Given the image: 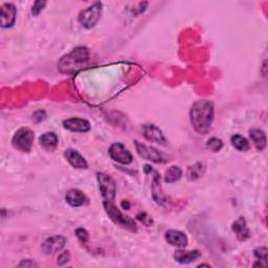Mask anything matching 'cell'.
<instances>
[{
  "label": "cell",
  "mask_w": 268,
  "mask_h": 268,
  "mask_svg": "<svg viewBox=\"0 0 268 268\" xmlns=\"http://www.w3.org/2000/svg\"><path fill=\"white\" fill-rule=\"evenodd\" d=\"M190 119L196 132L200 134L208 133L214 121V104L207 100L197 101L192 106Z\"/></svg>",
  "instance_id": "1"
},
{
  "label": "cell",
  "mask_w": 268,
  "mask_h": 268,
  "mask_svg": "<svg viewBox=\"0 0 268 268\" xmlns=\"http://www.w3.org/2000/svg\"><path fill=\"white\" fill-rule=\"evenodd\" d=\"M104 209L109 218L120 227L127 229L130 232H136V224L132 218L126 216L119 209L114 206V202H104Z\"/></svg>",
  "instance_id": "2"
},
{
  "label": "cell",
  "mask_w": 268,
  "mask_h": 268,
  "mask_svg": "<svg viewBox=\"0 0 268 268\" xmlns=\"http://www.w3.org/2000/svg\"><path fill=\"white\" fill-rule=\"evenodd\" d=\"M102 10H103L102 2H94L90 6L81 10L78 17L80 24L85 28L94 27L101 19Z\"/></svg>",
  "instance_id": "3"
},
{
  "label": "cell",
  "mask_w": 268,
  "mask_h": 268,
  "mask_svg": "<svg viewBox=\"0 0 268 268\" xmlns=\"http://www.w3.org/2000/svg\"><path fill=\"white\" fill-rule=\"evenodd\" d=\"M66 59H62L60 62V68H65L64 71H71L82 68L81 65L88 61V51L86 48L81 47L73 49L72 52L66 56Z\"/></svg>",
  "instance_id": "4"
},
{
  "label": "cell",
  "mask_w": 268,
  "mask_h": 268,
  "mask_svg": "<svg viewBox=\"0 0 268 268\" xmlns=\"http://www.w3.org/2000/svg\"><path fill=\"white\" fill-rule=\"evenodd\" d=\"M35 133L29 128H20L13 136L12 144L21 152H29L33 147Z\"/></svg>",
  "instance_id": "5"
},
{
  "label": "cell",
  "mask_w": 268,
  "mask_h": 268,
  "mask_svg": "<svg viewBox=\"0 0 268 268\" xmlns=\"http://www.w3.org/2000/svg\"><path fill=\"white\" fill-rule=\"evenodd\" d=\"M99 188L104 202H114L116 196V184L112 177L104 173L96 174Z\"/></svg>",
  "instance_id": "6"
},
{
  "label": "cell",
  "mask_w": 268,
  "mask_h": 268,
  "mask_svg": "<svg viewBox=\"0 0 268 268\" xmlns=\"http://www.w3.org/2000/svg\"><path fill=\"white\" fill-rule=\"evenodd\" d=\"M134 144H135V148H136V151H137L138 155L145 158L146 160H150V162H153L156 164L166 163L167 160H169L162 152H159L157 149H155L153 147L147 146V145L139 143L137 141H135Z\"/></svg>",
  "instance_id": "7"
},
{
  "label": "cell",
  "mask_w": 268,
  "mask_h": 268,
  "mask_svg": "<svg viewBox=\"0 0 268 268\" xmlns=\"http://www.w3.org/2000/svg\"><path fill=\"white\" fill-rule=\"evenodd\" d=\"M109 155L114 162L122 165H129L132 163L133 156L122 143H114L109 148Z\"/></svg>",
  "instance_id": "8"
},
{
  "label": "cell",
  "mask_w": 268,
  "mask_h": 268,
  "mask_svg": "<svg viewBox=\"0 0 268 268\" xmlns=\"http://www.w3.org/2000/svg\"><path fill=\"white\" fill-rule=\"evenodd\" d=\"M66 244V239L62 236H51L41 245V250L45 255L51 256L63 250Z\"/></svg>",
  "instance_id": "9"
},
{
  "label": "cell",
  "mask_w": 268,
  "mask_h": 268,
  "mask_svg": "<svg viewBox=\"0 0 268 268\" xmlns=\"http://www.w3.org/2000/svg\"><path fill=\"white\" fill-rule=\"evenodd\" d=\"M63 127L72 132L85 133L90 130L91 125L87 120L80 119V117H71V119L63 121Z\"/></svg>",
  "instance_id": "10"
},
{
  "label": "cell",
  "mask_w": 268,
  "mask_h": 268,
  "mask_svg": "<svg viewBox=\"0 0 268 268\" xmlns=\"http://www.w3.org/2000/svg\"><path fill=\"white\" fill-rule=\"evenodd\" d=\"M142 130H143V134H144L145 138L148 139L149 142L162 144V145H165L167 143V139H166L164 133L155 125H152V124L144 125L142 128Z\"/></svg>",
  "instance_id": "11"
},
{
  "label": "cell",
  "mask_w": 268,
  "mask_h": 268,
  "mask_svg": "<svg viewBox=\"0 0 268 268\" xmlns=\"http://www.w3.org/2000/svg\"><path fill=\"white\" fill-rule=\"evenodd\" d=\"M165 238L167 240V242L175 246V248H180L184 249L188 245V237L185 233H182L180 231H175V230H169L168 232H166Z\"/></svg>",
  "instance_id": "12"
},
{
  "label": "cell",
  "mask_w": 268,
  "mask_h": 268,
  "mask_svg": "<svg viewBox=\"0 0 268 268\" xmlns=\"http://www.w3.org/2000/svg\"><path fill=\"white\" fill-rule=\"evenodd\" d=\"M17 9L14 4L5 3L1 6V26L3 28L13 26L16 20Z\"/></svg>",
  "instance_id": "13"
},
{
  "label": "cell",
  "mask_w": 268,
  "mask_h": 268,
  "mask_svg": "<svg viewBox=\"0 0 268 268\" xmlns=\"http://www.w3.org/2000/svg\"><path fill=\"white\" fill-rule=\"evenodd\" d=\"M64 156L67 159V162L76 169H87L88 168V164L86 162V159H85L78 151L73 149H67L65 150V152H64Z\"/></svg>",
  "instance_id": "14"
},
{
  "label": "cell",
  "mask_w": 268,
  "mask_h": 268,
  "mask_svg": "<svg viewBox=\"0 0 268 268\" xmlns=\"http://www.w3.org/2000/svg\"><path fill=\"white\" fill-rule=\"evenodd\" d=\"M65 200L69 206L73 208H79L83 207L87 202V197L82 191L78 189H71L66 193Z\"/></svg>",
  "instance_id": "15"
},
{
  "label": "cell",
  "mask_w": 268,
  "mask_h": 268,
  "mask_svg": "<svg viewBox=\"0 0 268 268\" xmlns=\"http://www.w3.org/2000/svg\"><path fill=\"white\" fill-rule=\"evenodd\" d=\"M232 230L235 233V235L237 236L238 240L240 241L248 240L251 236V232L248 228V225H246V221L243 217H240L233 223Z\"/></svg>",
  "instance_id": "16"
},
{
  "label": "cell",
  "mask_w": 268,
  "mask_h": 268,
  "mask_svg": "<svg viewBox=\"0 0 268 268\" xmlns=\"http://www.w3.org/2000/svg\"><path fill=\"white\" fill-rule=\"evenodd\" d=\"M201 257V253L195 251H176L174 254V259L180 264H190L196 261Z\"/></svg>",
  "instance_id": "17"
},
{
  "label": "cell",
  "mask_w": 268,
  "mask_h": 268,
  "mask_svg": "<svg viewBox=\"0 0 268 268\" xmlns=\"http://www.w3.org/2000/svg\"><path fill=\"white\" fill-rule=\"evenodd\" d=\"M39 143L41 147L47 150V151H53L58 147L59 138L56 133L46 132L39 137Z\"/></svg>",
  "instance_id": "18"
},
{
  "label": "cell",
  "mask_w": 268,
  "mask_h": 268,
  "mask_svg": "<svg viewBox=\"0 0 268 268\" xmlns=\"http://www.w3.org/2000/svg\"><path fill=\"white\" fill-rule=\"evenodd\" d=\"M250 136L258 151H262L266 148V134L261 129H252Z\"/></svg>",
  "instance_id": "19"
},
{
  "label": "cell",
  "mask_w": 268,
  "mask_h": 268,
  "mask_svg": "<svg viewBox=\"0 0 268 268\" xmlns=\"http://www.w3.org/2000/svg\"><path fill=\"white\" fill-rule=\"evenodd\" d=\"M231 142H232L233 147L235 149H237L238 151L245 152V151H248V150L250 149L249 141L244 136H242L240 134L233 135L232 138H231Z\"/></svg>",
  "instance_id": "20"
},
{
  "label": "cell",
  "mask_w": 268,
  "mask_h": 268,
  "mask_svg": "<svg viewBox=\"0 0 268 268\" xmlns=\"http://www.w3.org/2000/svg\"><path fill=\"white\" fill-rule=\"evenodd\" d=\"M181 175H182L181 169L177 166H172L166 171L165 181L167 184H173V182H176L181 178Z\"/></svg>",
  "instance_id": "21"
},
{
  "label": "cell",
  "mask_w": 268,
  "mask_h": 268,
  "mask_svg": "<svg viewBox=\"0 0 268 268\" xmlns=\"http://www.w3.org/2000/svg\"><path fill=\"white\" fill-rule=\"evenodd\" d=\"M206 171V167L203 166L202 164L198 163L196 165H194L193 167H190L189 168V171H188V176L191 180H195L199 177H201L203 175V173H205Z\"/></svg>",
  "instance_id": "22"
},
{
  "label": "cell",
  "mask_w": 268,
  "mask_h": 268,
  "mask_svg": "<svg viewBox=\"0 0 268 268\" xmlns=\"http://www.w3.org/2000/svg\"><path fill=\"white\" fill-rule=\"evenodd\" d=\"M207 147L213 152H218V151H220L221 148L223 147V143H222V141L220 138L212 137L208 141Z\"/></svg>",
  "instance_id": "23"
},
{
  "label": "cell",
  "mask_w": 268,
  "mask_h": 268,
  "mask_svg": "<svg viewBox=\"0 0 268 268\" xmlns=\"http://www.w3.org/2000/svg\"><path fill=\"white\" fill-rule=\"evenodd\" d=\"M254 255L258 261H263L266 265V260H267V255H268V250L266 248H258L256 249L254 252Z\"/></svg>",
  "instance_id": "24"
},
{
  "label": "cell",
  "mask_w": 268,
  "mask_h": 268,
  "mask_svg": "<svg viewBox=\"0 0 268 268\" xmlns=\"http://www.w3.org/2000/svg\"><path fill=\"white\" fill-rule=\"evenodd\" d=\"M76 235H77L78 239H79L82 243H86V242L88 241L89 235H88V233H87L86 230H84V229L80 228V229H78V230L76 231Z\"/></svg>",
  "instance_id": "25"
},
{
  "label": "cell",
  "mask_w": 268,
  "mask_h": 268,
  "mask_svg": "<svg viewBox=\"0 0 268 268\" xmlns=\"http://www.w3.org/2000/svg\"><path fill=\"white\" fill-rule=\"evenodd\" d=\"M70 261V254L65 251V252H63L60 256H59V258H58V265L59 266H63V265H65L66 263H68Z\"/></svg>",
  "instance_id": "26"
},
{
  "label": "cell",
  "mask_w": 268,
  "mask_h": 268,
  "mask_svg": "<svg viewBox=\"0 0 268 268\" xmlns=\"http://www.w3.org/2000/svg\"><path fill=\"white\" fill-rule=\"evenodd\" d=\"M45 4H46L45 1H43V2H42V1L35 2V4L33 5V9H31V13H33L34 16H38L40 14L41 10L43 9V7H44Z\"/></svg>",
  "instance_id": "27"
},
{
  "label": "cell",
  "mask_w": 268,
  "mask_h": 268,
  "mask_svg": "<svg viewBox=\"0 0 268 268\" xmlns=\"http://www.w3.org/2000/svg\"><path fill=\"white\" fill-rule=\"evenodd\" d=\"M19 266H30V267H33V266H37V264L33 261H30V260H26V261H23L22 263H20Z\"/></svg>",
  "instance_id": "28"
},
{
  "label": "cell",
  "mask_w": 268,
  "mask_h": 268,
  "mask_svg": "<svg viewBox=\"0 0 268 268\" xmlns=\"http://www.w3.org/2000/svg\"><path fill=\"white\" fill-rule=\"evenodd\" d=\"M122 207H123L124 210H129L130 205H129V203H128V202H126V200H124V201L122 202Z\"/></svg>",
  "instance_id": "29"
}]
</instances>
